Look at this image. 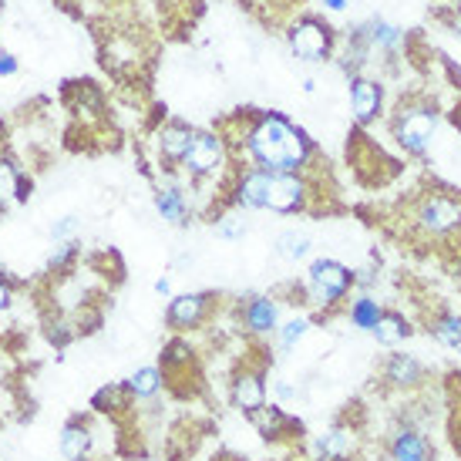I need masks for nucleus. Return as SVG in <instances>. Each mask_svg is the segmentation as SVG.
Here are the masks:
<instances>
[{
  "label": "nucleus",
  "mask_w": 461,
  "mask_h": 461,
  "mask_svg": "<svg viewBox=\"0 0 461 461\" xmlns=\"http://www.w3.org/2000/svg\"><path fill=\"white\" fill-rule=\"evenodd\" d=\"M125 387H129V394L135 401H155L158 391L166 387V381H162V371L155 364H149V367H139L131 377H125Z\"/></svg>",
  "instance_id": "obj_21"
},
{
  "label": "nucleus",
  "mask_w": 461,
  "mask_h": 461,
  "mask_svg": "<svg viewBox=\"0 0 461 461\" xmlns=\"http://www.w3.org/2000/svg\"><path fill=\"white\" fill-rule=\"evenodd\" d=\"M276 257L286 259V263H300V259L310 257V236L307 232L286 230L276 236Z\"/></svg>",
  "instance_id": "obj_23"
},
{
  "label": "nucleus",
  "mask_w": 461,
  "mask_h": 461,
  "mask_svg": "<svg viewBox=\"0 0 461 461\" xmlns=\"http://www.w3.org/2000/svg\"><path fill=\"white\" fill-rule=\"evenodd\" d=\"M431 333H435L438 344H445V347H451V350H458L461 354V317H455V313L438 317V321L431 323Z\"/></svg>",
  "instance_id": "obj_26"
},
{
  "label": "nucleus",
  "mask_w": 461,
  "mask_h": 461,
  "mask_svg": "<svg viewBox=\"0 0 461 461\" xmlns=\"http://www.w3.org/2000/svg\"><path fill=\"white\" fill-rule=\"evenodd\" d=\"M216 232L222 236V240H243L246 226H243V219H236V216H219L216 219Z\"/></svg>",
  "instance_id": "obj_31"
},
{
  "label": "nucleus",
  "mask_w": 461,
  "mask_h": 461,
  "mask_svg": "<svg viewBox=\"0 0 461 461\" xmlns=\"http://www.w3.org/2000/svg\"><path fill=\"white\" fill-rule=\"evenodd\" d=\"M418 226L431 236H445L455 226H461V205L441 193L424 195L421 205H418Z\"/></svg>",
  "instance_id": "obj_8"
},
{
  "label": "nucleus",
  "mask_w": 461,
  "mask_h": 461,
  "mask_svg": "<svg viewBox=\"0 0 461 461\" xmlns=\"http://www.w3.org/2000/svg\"><path fill=\"white\" fill-rule=\"evenodd\" d=\"M91 445H95V435H91L88 418H71V421L61 428V438H58V448H61V458L65 461H81L91 455Z\"/></svg>",
  "instance_id": "obj_14"
},
{
  "label": "nucleus",
  "mask_w": 461,
  "mask_h": 461,
  "mask_svg": "<svg viewBox=\"0 0 461 461\" xmlns=\"http://www.w3.org/2000/svg\"><path fill=\"white\" fill-rule=\"evenodd\" d=\"M155 294H158V296H172V280H168V276L155 280Z\"/></svg>",
  "instance_id": "obj_35"
},
{
  "label": "nucleus",
  "mask_w": 461,
  "mask_h": 461,
  "mask_svg": "<svg viewBox=\"0 0 461 461\" xmlns=\"http://www.w3.org/2000/svg\"><path fill=\"white\" fill-rule=\"evenodd\" d=\"M193 135L195 131L185 125V122H168V125H162L158 129V139H155V145H158V155H162V162H176L179 166L182 155L189 152V145H193Z\"/></svg>",
  "instance_id": "obj_17"
},
{
  "label": "nucleus",
  "mask_w": 461,
  "mask_h": 461,
  "mask_svg": "<svg viewBox=\"0 0 461 461\" xmlns=\"http://www.w3.org/2000/svg\"><path fill=\"white\" fill-rule=\"evenodd\" d=\"M81 461H95V458H81Z\"/></svg>",
  "instance_id": "obj_37"
},
{
  "label": "nucleus",
  "mask_w": 461,
  "mask_h": 461,
  "mask_svg": "<svg viewBox=\"0 0 461 461\" xmlns=\"http://www.w3.org/2000/svg\"><path fill=\"white\" fill-rule=\"evenodd\" d=\"M357 441L350 424H333L317 438V461H357Z\"/></svg>",
  "instance_id": "obj_10"
},
{
  "label": "nucleus",
  "mask_w": 461,
  "mask_h": 461,
  "mask_svg": "<svg viewBox=\"0 0 461 461\" xmlns=\"http://www.w3.org/2000/svg\"><path fill=\"white\" fill-rule=\"evenodd\" d=\"M357 283V276L350 273V267L344 263H337V259H317L307 273V296L317 303V307H327L333 310L347 294H350V286Z\"/></svg>",
  "instance_id": "obj_2"
},
{
  "label": "nucleus",
  "mask_w": 461,
  "mask_h": 461,
  "mask_svg": "<svg viewBox=\"0 0 461 461\" xmlns=\"http://www.w3.org/2000/svg\"><path fill=\"white\" fill-rule=\"evenodd\" d=\"M381 85L371 81V77H354L350 81V104H354V118L357 125H367L381 115Z\"/></svg>",
  "instance_id": "obj_15"
},
{
  "label": "nucleus",
  "mask_w": 461,
  "mask_h": 461,
  "mask_svg": "<svg viewBox=\"0 0 461 461\" xmlns=\"http://www.w3.org/2000/svg\"><path fill=\"white\" fill-rule=\"evenodd\" d=\"M155 212L166 219V222H172V226H185L189 222V199L176 185H162L155 193Z\"/></svg>",
  "instance_id": "obj_20"
},
{
  "label": "nucleus",
  "mask_w": 461,
  "mask_h": 461,
  "mask_svg": "<svg viewBox=\"0 0 461 461\" xmlns=\"http://www.w3.org/2000/svg\"><path fill=\"white\" fill-rule=\"evenodd\" d=\"M249 421H253V428H257L267 441H283V435L300 431V421H296L294 414H286L283 404H269V401L257 411V414H249Z\"/></svg>",
  "instance_id": "obj_13"
},
{
  "label": "nucleus",
  "mask_w": 461,
  "mask_h": 461,
  "mask_svg": "<svg viewBox=\"0 0 461 461\" xmlns=\"http://www.w3.org/2000/svg\"><path fill=\"white\" fill-rule=\"evenodd\" d=\"M11 300H14V286H11V280L0 273V313L11 310Z\"/></svg>",
  "instance_id": "obj_33"
},
{
  "label": "nucleus",
  "mask_w": 461,
  "mask_h": 461,
  "mask_svg": "<svg viewBox=\"0 0 461 461\" xmlns=\"http://www.w3.org/2000/svg\"><path fill=\"white\" fill-rule=\"evenodd\" d=\"M77 253H81V243H77V240L58 243V249H54L51 257H48V273H65V269L77 259Z\"/></svg>",
  "instance_id": "obj_28"
},
{
  "label": "nucleus",
  "mask_w": 461,
  "mask_h": 461,
  "mask_svg": "<svg viewBox=\"0 0 461 461\" xmlns=\"http://www.w3.org/2000/svg\"><path fill=\"white\" fill-rule=\"evenodd\" d=\"M212 300H216L212 294H179V296H172V300H168V310H166V323L176 333L195 330V327L209 317Z\"/></svg>",
  "instance_id": "obj_9"
},
{
  "label": "nucleus",
  "mask_w": 461,
  "mask_h": 461,
  "mask_svg": "<svg viewBox=\"0 0 461 461\" xmlns=\"http://www.w3.org/2000/svg\"><path fill=\"white\" fill-rule=\"evenodd\" d=\"M327 4V11H344L347 7V0H323Z\"/></svg>",
  "instance_id": "obj_36"
},
{
  "label": "nucleus",
  "mask_w": 461,
  "mask_h": 461,
  "mask_svg": "<svg viewBox=\"0 0 461 461\" xmlns=\"http://www.w3.org/2000/svg\"><path fill=\"white\" fill-rule=\"evenodd\" d=\"M276 397H280V401H296V397H300V387H296L290 377H280V381H276ZM280 401H276V404H280Z\"/></svg>",
  "instance_id": "obj_32"
},
{
  "label": "nucleus",
  "mask_w": 461,
  "mask_h": 461,
  "mask_svg": "<svg viewBox=\"0 0 461 461\" xmlns=\"http://www.w3.org/2000/svg\"><path fill=\"white\" fill-rule=\"evenodd\" d=\"M230 401H232V408L243 411L246 418H249V414H257V411L267 404V364L243 367V371L232 374Z\"/></svg>",
  "instance_id": "obj_6"
},
{
  "label": "nucleus",
  "mask_w": 461,
  "mask_h": 461,
  "mask_svg": "<svg viewBox=\"0 0 461 461\" xmlns=\"http://www.w3.org/2000/svg\"><path fill=\"white\" fill-rule=\"evenodd\" d=\"M381 303L374 300V296H357L350 307H347V317H350V323L357 327V330H374L377 327V321H381Z\"/></svg>",
  "instance_id": "obj_24"
},
{
  "label": "nucleus",
  "mask_w": 461,
  "mask_h": 461,
  "mask_svg": "<svg viewBox=\"0 0 461 461\" xmlns=\"http://www.w3.org/2000/svg\"><path fill=\"white\" fill-rule=\"evenodd\" d=\"M27 203L31 199V179H27L24 172H17L11 158H4L0 155V216H4V209L7 203Z\"/></svg>",
  "instance_id": "obj_18"
},
{
  "label": "nucleus",
  "mask_w": 461,
  "mask_h": 461,
  "mask_svg": "<svg viewBox=\"0 0 461 461\" xmlns=\"http://www.w3.org/2000/svg\"><path fill=\"white\" fill-rule=\"evenodd\" d=\"M91 414H102V418H125L135 408V397L129 394L125 381H112V384L98 387L88 401Z\"/></svg>",
  "instance_id": "obj_11"
},
{
  "label": "nucleus",
  "mask_w": 461,
  "mask_h": 461,
  "mask_svg": "<svg viewBox=\"0 0 461 461\" xmlns=\"http://www.w3.org/2000/svg\"><path fill=\"white\" fill-rule=\"evenodd\" d=\"M384 381H387V387H397V391H414V387H421V381H424L421 360L411 357V354H391L384 364Z\"/></svg>",
  "instance_id": "obj_16"
},
{
  "label": "nucleus",
  "mask_w": 461,
  "mask_h": 461,
  "mask_svg": "<svg viewBox=\"0 0 461 461\" xmlns=\"http://www.w3.org/2000/svg\"><path fill=\"white\" fill-rule=\"evenodd\" d=\"M243 149L257 162L253 168H267V172H303L313 158L307 131L296 129L290 118L276 115V112L253 118Z\"/></svg>",
  "instance_id": "obj_1"
},
{
  "label": "nucleus",
  "mask_w": 461,
  "mask_h": 461,
  "mask_svg": "<svg viewBox=\"0 0 461 461\" xmlns=\"http://www.w3.org/2000/svg\"><path fill=\"white\" fill-rule=\"evenodd\" d=\"M104 327V313L102 307H95V303H81L75 310V317H71V330L75 337H91V333H98Z\"/></svg>",
  "instance_id": "obj_25"
},
{
  "label": "nucleus",
  "mask_w": 461,
  "mask_h": 461,
  "mask_svg": "<svg viewBox=\"0 0 461 461\" xmlns=\"http://www.w3.org/2000/svg\"><path fill=\"white\" fill-rule=\"evenodd\" d=\"M371 41H374V44H381V48H387V51H394L397 44L404 41V34H401L397 27H391V24H374L371 27Z\"/></svg>",
  "instance_id": "obj_29"
},
{
  "label": "nucleus",
  "mask_w": 461,
  "mask_h": 461,
  "mask_svg": "<svg viewBox=\"0 0 461 461\" xmlns=\"http://www.w3.org/2000/svg\"><path fill=\"white\" fill-rule=\"evenodd\" d=\"M391 458L394 461H431V445L421 431L414 428H401L391 438Z\"/></svg>",
  "instance_id": "obj_19"
},
{
  "label": "nucleus",
  "mask_w": 461,
  "mask_h": 461,
  "mask_svg": "<svg viewBox=\"0 0 461 461\" xmlns=\"http://www.w3.org/2000/svg\"><path fill=\"white\" fill-rule=\"evenodd\" d=\"M77 230H81V219H77V216H61L51 226V240H54V243H68V240H77V236H75Z\"/></svg>",
  "instance_id": "obj_30"
},
{
  "label": "nucleus",
  "mask_w": 461,
  "mask_h": 461,
  "mask_svg": "<svg viewBox=\"0 0 461 461\" xmlns=\"http://www.w3.org/2000/svg\"><path fill=\"white\" fill-rule=\"evenodd\" d=\"M310 330V321L307 317H290L286 323H280L276 327V340H280V350H294L303 337H307Z\"/></svg>",
  "instance_id": "obj_27"
},
{
  "label": "nucleus",
  "mask_w": 461,
  "mask_h": 461,
  "mask_svg": "<svg viewBox=\"0 0 461 461\" xmlns=\"http://www.w3.org/2000/svg\"><path fill=\"white\" fill-rule=\"evenodd\" d=\"M313 189H310L307 176L300 172H269L267 176V193H263V209L269 212H307L310 199H313Z\"/></svg>",
  "instance_id": "obj_3"
},
{
  "label": "nucleus",
  "mask_w": 461,
  "mask_h": 461,
  "mask_svg": "<svg viewBox=\"0 0 461 461\" xmlns=\"http://www.w3.org/2000/svg\"><path fill=\"white\" fill-rule=\"evenodd\" d=\"M11 75H17V58L0 51V77H11Z\"/></svg>",
  "instance_id": "obj_34"
},
{
  "label": "nucleus",
  "mask_w": 461,
  "mask_h": 461,
  "mask_svg": "<svg viewBox=\"0 0 461 461\" xmlns=\"http://www.w3.org/2000/svg\"><path fill=\"white\" fill-rule=\"evenodd\" d=\"M371 333L377 337V344L397 347L411 337V323L404 321L401 313H381V321H377V327H374Z\"/></svg>",
  "instance_id": "obj_22"
},
{
  "label": "nucleus",
  "mask_w": 461,
  "mask_h": 461,
  "mask_svg": "<svg viewBox=\"0 0 461 461\" xmlns=\"http://www.w3.org/2000/svg\"><path fill=\"white\" fill-rule=\"evenodd\" d=\"M243 323L249 333L269 337L280 327V303L273 296H249L243 303Z\"/></svg>",
  "instance_id": "obj_12"
},
{
  "label": "nucleus",
  "mask_w": 461,
  "mask_h": 461,
  "mask_svg": "<svg viewBox=\"0 0 461 461\" xmlns=\"http://www.w3.org/2000/svg\"><path fill=\"white\" fill-rule=\"evenodd\" d=\"M290 48L300 61H323L330 54V27L317 17H303L290 27Z\"/></svg>",
  "instance_id": "obj_7"
},
{
  "label": "nucleus",
  "mask_w": 461,
  "mask_h": 461,
  "mask_svg": "<svg viewBox=\"0 0 461 461\" xmlns=\"http://www.w3.org/2000/svg\"><path fill=\"white\" fill-rule=\"evenodd\" d=\"M230 162V149H226V141L222 135L216 131H195L193 135V145H189V152L182 155V172L189 176V179H212L216 172H222Z\"/></svg>",
  "instance_id": "obj_4"
},
{
  "label": "nucleus",
  "mask_w": 461,
  "mask_h": 461,
  "mask_svg": "<svg viewBox=\"0 0 461 461\" xmlns=\"http://www.w3.org/2000/svg\"><path fill=\"white\" fill-rule=\"evenodd\" d=\"M438 115L431 104H401L394 115V139L411 155H421L431 145Z\"/></svg>",
  "instance_id": "obj_5"
}]
</instances>
